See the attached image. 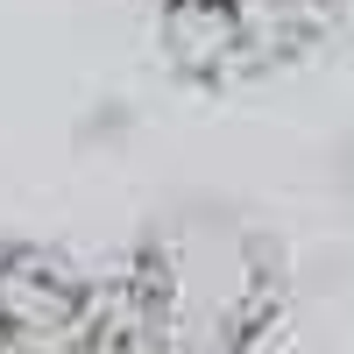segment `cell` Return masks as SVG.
I'll use <instances>...</instances> for the list:
<instances>
[{
  "label": "cell",
  "mask_w": 354,
  "mask_h": 354,
  "mask_svg": "<svg viewBox=\"0 0 354 354\" xmlns=\"http://www.w3.org/2000/svg\"><path fill=\"white\" fill-rule=\"evenodd\" d=\"M0 354H156V347L128 326V312L106 319L71 283H50L0 305Z\"/></svg>",
  "instance_id": "7a4b0ae2"
},
{
  "label": "cell",
  "mask_w": 354,
  "mask_h": 354,
  "mask_svg": "<svg viewBox=\"0 0 354 354\" xmlns=\"http://www.w3.org/2000/svg\"><path fill=\"white\" fill-rule=\"evenodd\" d=\"M277 270L262 234L234 213H185L149 234L128 298V326L156 354H248L270 326Z\"/></svg>",
  "instance_id": "6da1fadb"
}]
</instances>
